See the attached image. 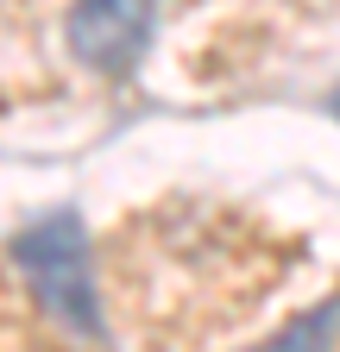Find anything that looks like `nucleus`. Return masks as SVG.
<instances>
[{
	"instance_id": "3",
	"label": "nucleus",
	"mask_w": 340,
	"mask_h": 352,
	"mask_svg": "<svg viewBox=\"0 0 340 352\" xmlns=\"http://www.w3.org/2000/svg\"><path fill=\"white\" fill-rule=\"evenodd\" d=\"M334 321H340V302H321V308H309L303 321H290V327H284L271 346H259V352H328Z\"/></svg>"
},
{
	"instance_id": "5",
	"label": "nucleus",
	"mask_w": 340,
	"mask_h": 352,
	"mask_svg": "<svg viewBox=\"0 0 340 352\" xmlns=\"http://www.w3.org/2000/svg\"><path fill=\"white\" fill-rule=\"evenodd\" d=\"M334 107H340V95H334Z\"/></svg>"
},
{
	"instance_id": "2",
	"label": "nucleus",
	"mask_w": 340,
	"mask_h": 352,
	"mask_svg": "<svg viewBox=\"0 0 340 352\" xmlns=\"http://www.w3.org/2000/svg\"><path fill=\"white\" fill-rule=\"evenodd\" d=\"M151 38V13L145 7H82L70 19V44L76 57H89L95 69H126Z\"/></svg>"
},
{
	"instance_id": "4",
	"label": "nucleus",
	"mask_w": 340,
	"mask_h": 352,
	"mask_svg": "<svg viewBox=\"0 0 340 352\" xmlns=\"http://www.w3.org/2000/svg\"><path fill=\"white\" fill-rule=\"evenodd\" d=\"M0 352H63L57 340H45L25 315H19V302L0 296Z\"/></svg>"
},
{
	"instance_id": "1",
	"label": "nucleus",
	"mask_w": 340,
	"mask_h": 352,
	"mask_svg": "<svg viewBox=\"0 0 340 352\" xmlns=\"http://www.w3.org/2000/svg\"><path fill=\"white\" fill-rule=\"evenodd\" d=\"M13 264L32 283V302L57 315L70 333H101V308H95V289H89V239H82V220L70 208L32 220L13 245Z\"/></svg>"
}]
</instances>
